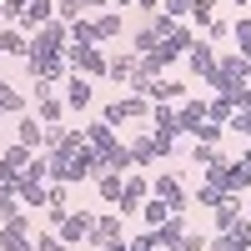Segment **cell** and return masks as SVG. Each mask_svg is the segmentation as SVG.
Masks as SVG:
<instances>
[{"instance_id": "49", "label": "cell", "mask_w": 251, "mask_h": 251, "mask_svg": "<svg viewBox=\"0 0 251 251\" xmlns=\"http://www.w3.org/2000/svg\"><path fill=\"white\" fill-rule=\"evenodd\" d=\"M246 211H251V201H246Z\"/></svg>"}, {"instance_id": "18", "label": "cell", "mask_w": 251, "mask_h": 251, "mask_svg": "<svg viewBox=\"0 0 251 251\" xmlns=\"http://www.w3.org/2000/svg\"><path fill=\"white\" fill-rule=\"evenodd\" d=\"M60 116H66V100H60L55 91L35 96V121H40V126H60Z\"/></svg>"}, {"instance_id": "1", "label": "cell", "mask_w": 251, "mask_h": 251, "mask_svg": "<svg viewBox=\"0 0 251 251\" xmlns=\"http://www.w3.org/2000/svg\"><path fill=\"white\" fill-rule=\"evenodd\" d=\"M251 80V55H241V50H226V55H216V75L206 80V91L211 96H231V91H241Z\"/></svg>"}, {"instance_id": "14", "label": "cell", "mask_w": 251, "mask_h": 251, "mask_svg": "<svg viewBox=\"0 0 251 251\" xmlns=\"http://www.w3.org/2000/svg\"><path fill=\"white\" fill-rule=\"evenodd\" d=\"M151 236H156V251H176V246H181V236H186V216H166Z\"/></svg>"}, {"instance_id": "13", "label": "cell", "mask_w": 251, "mask_h": 251, "mask_svg": "<svg viewBox=\"0 0 251 251\" xmlns=\"http://www.w3.org/2000/svg\"><path fill=\"white\" fill-rule=\"evenodd\" d=\"M106 75L116 80V86H131V80L141 75V60L126 50V55H106Z\"/></svg>"}, {"instance_id": "48", "label": "cell", "mask_w": 251, "mask_h": 251, "mask_svg": "<svg viewBox=\"0 0 251 251\" xmlns=\"http://www.w3.org/2000/svg\"><path fill=\"white\" fill-rule=\"evenodd\" d=\"M0 30H5V20H0Z\"/></svg>"}, {"instance_id": "5", "label": "cell", "mask_w": 251, "mask_h": 251, "mask_svg": "<svg viewBox=\"0 0 251 251\" xmlns=\"http://www.w3.org/2000/svg\"><path fill=\"white\" fill-rule=\"evenodd\" d=\"M141 116H151V100H141V96H116L106 111H100V121L106 126H121V121H141Z\"/></svg>"}, {"instance_id": "47", "label": "cell", "mask_w": 251, "mask_h": 251, "mask_svg": "<svg viewBox=\"0 0 251 251\" xmlns=\"http://www.w3.org/2000/svg\"><path fill=\"white\" fill-rule=\"evenodd\" d=\"M231 5H251V0H231Z\"/></svg>"}, {"instance_id": "46", "label": "cell", "mask_w": 251, "mask_h": 251, "mask_svg": "<svg viewBox=\"0 0 251 251\" xmlns=\"http://www.w3.org/2000/svg\"><path fill=\"white\" fill-rule=\"evenodd\" d=\"M241 161H246V166H251V141H246V151H241Z\"/></svg>"}, {"instance_id": "50", "label": "cell", "mask_w": 251, "mask_h": 251, "mask_svg": "<svg viewBox=\"0 0 251 251\" xmlns=\"http://www.w3.org/2000/svg\"><path fill=\"white\" fill-rule=\"evenodd\" d=\"M0 60H5V55H0Z\"/></svg>"}, {"instance_id": "45", "label": "cell", "mask_w": 251, "mask_h": 251, "mask_svg": "<svg viewBox=\"0 0 251 251\" xmlns=\"http://www.w3.org/2000/svg\"><path fill=\"white\" fill-rule=\"evenodd\" d=\"M126 5H131V0H106V10H126Z\"/></svg>"}, {"instance_id": "41", "label": "cell", "mask_w": 251, "mask_h": 251, "mask_svg": "<svg viewBox=\"0 0 251 251\" xmlns=\"http://www.w3.org/2000/svg\"><path fill=\"white\" fill-rule=\"evenodd\" d=\"M226 100H231V106H236V111H251V80H246V86H241V91H231V96H226Z\"/></svg>"}, {"instance_id": "31", "label": "cell", "mask_w": 251, "mask_h": 251, "mask_svg": "<svg viewBox=\"0 0 251 251\" xmlns=\"http://www.w3.org/2000/svg\"><path fill=\"white\" fill-rule=\"evenodd\" d=\"M156 46H161V40L151 35V25H146V30H136V35H131V55H136V60H141V55H151Z\"/></svg>"}, {"instance_id": "6", "label": "cell", "mask_w": 251, "mask_h": 251, "mask_svg": "<svg viewBox=\"0 0 251 251\" xmlns=\"http://www.w3.org/2000/svg\"><path fill=\"white\" fill-rule=\"evenodd\" d=\"M186 66H191V75H201V80H211L216 75V46L211 40H191V46H186Z\"/></svg>"}, {"instance_id": "36", "label": "cell", "mask_w": 251, "mask_h": 251, "mask_svg": "<svg viewBox=\"0 0 251 251\" xmlns=\"http://www.w3.org/2000/svg\"><path fill=\"white\" fill-rule=\"evenodd\" d=\"M226 136V126H216V121H201V131H196V141H206V146H216Z\"/></svg>"}, {"instance_id": "33", "label": "cell", "mask_w": 251, "mask_h": 251, "mask_svg": "<svg viewBox=\"0 0 251 251\" xmlns=\"http://www.w3.org/2000/svg\"><path fill=\"white\" fill-rule=\"evenodd\" d=\"M231 40L241 46V55H251V15H241V20H231Z\"/></svg>"}, {"instance_id": "8", "label": "cell", "mask_w": 251, "mask_h": 251, "mask_svg": "<svg viewBox=\"0 0 251 251\" xmlns=\"http://www.w3.org/2000/svg\"><path fill=\"white\" fill-rule=\"evenodd\" d=\"M46 20H55V0H30V5L15 15V30H20V35H35Z\"/></svg>"}, {"instance_id": "24", "label": "cell", "mask_w": 251, "mask_h": 251, "mask_svg": "<svg viewBox=\"0 0 251 251\" xmlns=\"http://www.w3.org/2000/svg\"><path fill=\"white\" fill-rule=\"evenodd\" d=\"M121 186H126V176H121V171L96 176V191H100V201H106V206H116V201H121Z\"/></svg>"}, {"instance_id": "32", "label": "cell", "mask_w": 251, "mask_h": 251, "mask_svg": "<svg viewBox=\"0 0 251 251\" xmlns=\"http://www.w3.org/2000/svg\"><path fill=\"white\" fill-rule=\"evenodd\" d=\"M111 136H116V126H106V121H91V126H86V146H91V151H96V146H106Z\"/></svg>"}, {"instance_id": "20", "label": "cell", "mask_w": 251, "mask_h": 251, "mask_svg": "<svg viewBox=\"0 0 251 251\" xmlns=\"http://www.w3.org/2000/svg\"><path fill=\"white\" fill-rule=\"evenodd\" d=\"M246 211H241V196H226L221 206H216V216H211V226L216 231H236V221H241Z\"/></svg>"}, {"instance_id": "12", "label": "cell", "mask_w": 251, "mask_h": 251, "mask_svg": "<svg viewBox=\"0 0 251 251\" xmlns=\"http://www.w3.org/2000/svg\"><path fill=\"white\" fill-rule=\"evenodd\" d=\"M91 221H96L91 211H71L66 221H60V241H66L71 251H75L80 241H91Z\"/></svg>"}, {"instance_id": "7", "label": "cell", "mask_w": 251, "mask_h": 251, "mask_svg": "<svg viewBox=\"0 0 251 251\" xmlns=\"http://www.w3.org/2000/svg\"><path fill=\"white\" fill-rule=\"evenodd\" d=\"M146 196H151V181H146V176H126V186H121V211L116 216H136L141 211V206H146Z\"/></svg>"}, {"instance_id": "43", "label": "cell", "mask_w": 251, "mask_h": 251, "mask_svg": "<svg viewBox=\"0 0 251 251\" xmlns=\"http://www.w3.org/2000/svg\"><path fill=\"white\" fill-rule=\"evenodd\" d=\"M131 5H136V10H151V15H156V10H161V0H131Z\"/></svg>"}, {"instance_id": "3", "label": "cell", "mask_w": 251, "mask_h": 251, "mask_svg": "<svg viewBox=\"0 0 251 251\" xmlns=\"http://www.w3.org/2000/svg\"><path fill=\"white\" fill-rule=\"evenodd\" d=\"M66 71L71 75H106V50H96V46H66Z\"/></svg>"}, {"instance_id": "38", "label": "cell", "mask_w": 251, "mask_h": 251, "mask_svg": "<svg viewBox=\"0 0 251 251\" xmlns=\"http://www.w3.org/2000/svg\"><path fill=\"white\" fill-rule=\"evenodd\" d=\"M176 251H206V236L201 231H191V226H186V236H181V246Z\"/></svg>"}, {"instance_id": "22", "label": "cell", "mask_w": 251, "mask_h": 251, "mask_svg": "<svg viewBox=\"0 0 251 251\" xmlns=\"http://www.w3.org/2000/svg\"><path fill=\"white\" fill-rule=\"evenodd\" d=\"M91 35H96V46H100V40H116V35H121V15H116V10L91 15Z\"/></svg>"}, {"instance_id": "42", "label": "cell", "mask_w": 251, "mask_h": 251, "mask_svg": "<svg viewBox=\"0 0 251 251\" xmlns=\"http://www.w3.org/2000/svg\"><path fill=\"white\" fill-rule=\"evenodd\" d=\"M25 5H30V0H0V20H15Z\"/></svg>"}, {"instance_id": "4", "label": "cell", "mask_w": 251, "mask_h": 251, "mask_svg": "<svg viewBox=\"0 0 251 251\" xmlns=\"http://www.w3.org/2000/svg\"><path fill=\"white\" fill-rule=\"evenodd\" d=\"M25 75L46 80V86H60L71 71H66V55H25Z\"/></svg>"}, {"instance_id": "39", "label": "cell", "mask_w": 251, "mask_h": 251, "mask_svg": "<svg viewBox=\"0 0 251 251\" xmlns=\"http://www.w3.org/2000/svg\"><path fill=\"white\" fill-rule=\"evenodd\" d=\"M226 35H231V20H211V25H206V40H211V46L226 40Z\"/></svg>"}, {"instance_id": "21", "label": "cell", "mask_w": 251, "mask_h": 251, "mask_svg": "<svg viewBox=\"0 0 251 251\" xmlns=\"http://www.w3.org/2000/svg\"><path fill=\"white\" fill-rule=\"evenodd\" d=\"M126 151H131V166H156L161 156H156V141H151V131H141L131 146H126Z\"/></svg>"}, {"instance_id": "16", "label": "cell", "mask_w": 251, "mask_h": 251, "mask_svg": "<svg viewBox=\"0 0 251 251\" xmlns=\"http://www.w3.org/2000/svg\"><path fill=\"white\" fill-rule=\"evenodd\" d=\"M176 55H181V50H176V46H166V40H161V46H156L151 55H141V75H146V80H156V75H161L166 66H171Z\"/></svg>"}, {"instance_id": "35", "label": "cell", "mask_w": 251, "mask_h": 251, "mask_svg": "<svg viewBox=\"0 0 251 251\" xmlns=\"http://www.w3.org/2000/svg\"><path fill=\"white\" fill-rule=\"evenodd\" d=\"M71 46H96V35H91V20H86V15L71 25Z\"/></svg>"}, {"instance_id": "9", "label": "cell", "mask_w": 251, "mask_h": 251, "mask_svg": "<svg viewBox=\"0 0 251 251\" xmlns=\"http://www.w3.org/2000/svg\"><path fill=\"white\" fill-rule=\"evenodd\" d=\"M201 121H206V100H201V96L176 100V136H181V131H186V136H196V131H201Z\"/></svg>"}, {"instance_id": "2", "label": "cell", "mask_w": 251, "mask_h": 251, "mask_svg": "<svg viewBox=\"0 0 251 251\" xmlns=\"http://www.w3.org/2000/svg\"><path fill=\"white\" fill-rule=\"evenodd\" d=\"M151 196L166 206V211H176V216H186V206H191V196H186V186L171 176V171H161V176H151Z\"/></svg>"}, {"instance_id": "19", "label": "cell", "mask_w": 251, "mask_h": 251, "mask_svg": "<svg viewBox=\"0 0 251 251\" xmlns=\"http://www.w3.org/2000/svg\"><path fill=\"white\" fill-rule=\"evenodd\" d=\"M15 196H20V211H46V181H25L20 176Z\"/></svg>"}, {"instance_id": "11", "label": "cell", "mask_w": 251, "mask_h": 251, "mask_svg": "<svg viewBox=\"0 0 251 251\" xmlns=\"http://www.w3.org/2000/svg\"><path fill=\"white\" fill-rule=\"evenodd\" d=\"M96 156H100V171H131V151H126V141L121 136H111L106 146H96Z\"/></svg>"}, {"instance_id": "23", "label": "cell", "mask_w": 251, "mask_h": 251, "mask_svg": "<svg viewBox=\"0 0 251 251\" xmlns=\"http://www.w3.org/2000/svg\"><path fill=\"white\" fill-rule=\"evenodd\" d=\"M25 50H30V35H20L15 25L0 30V55H20V60H25Z\"/></svg>"}, {"instance_id": "44", "label": "cell", "mask_w": 251, "mask_h": 251, "mask_svg": "<svg viewBox=\"0 0 251 251\" xmlns=\"http://www.w3.org/2000/svg\"><path fill=\"white\" fill-rule=\"evenodd\" d=\"M80 10H106V0H80Z\"/></svg>"}, {"instance_id": "17", "label": "cell", "mask_w": 251, "mask_h": 251, "mask_svg": "<svg viewBox=\"0 0 251 251\" xmlns=\"http://www.w3.org/2000/svg\"><path fill=\"white\" fill-rule=\"evenodd\" d=\"M60 100H66V111H86L91 106V80L86 75H66V96Z\"/></svg>"}, {"instance_id": "40", "label": "cell", "mask_w": 251, "mask_h": 251, "mask_svg": "<svg viewBox=\"0 0 251 251\" xmlns=\"http://www.w3.org/2000/svg\"><path fill=\"white\" fill-rule=\"evenodd\" d=\"M35 251H71L60 236H50V231H40V241H35Z\"/></svg>"}, {"instance_id": "25", "label": "cell", "mask_w": 251, "mask_h": 251, "mask_svg": "<svg viewBox=\"0 0 251 251\" xmlns=\"http://www.w3.org/2000/svg\"><path fill=\"white\" fill-rule=\"evenodd\" d=\"M191 201H196V206H206V211H216V206L226 201V191H221V186H211V181H201L196 191H191Z\"/></svg>"}, {"instance_id": "34", "label": "cell", "mask_w": 251, "mask_h": 251, "mask_svg": "<svg viewBox=\"0 0 251 251\" xmlns=\"http://www.w3.org/2000/svg\"><path fill=\"white\" fill-rule=\"evenodd\" d=\"M20 211V196H15V186H5V181H0V221H10Z\"/></svg>"}, {"instance_id": "26", "label": "cell", "mask_w": 251, "mask_h": 251, "mask_svg": "<svg viewBox=\"0 0 251 251\" xmlns=\"http://www.w3.org/2000/svg\"><path fill=\"white\" fill-rule=\"evenodd\" d=\"M231 116H236V106H231V100H226V96H211V100H206V121H216V126H226Z\"/></svg>"}, {"instance_id": "37", "label": "cell", "mask_w": 251, "mask_h": 251, "mask_svg": "<svg viewBox=\"0 0 251 251\" xmlns=\"http://www.w3.org/2000/svg\"><path fill=\"white\" fill-rule=\"evenodd\" d=\"M206 251H236V236H231V231H216V236H206Z\"/></svg>"}, {"instance_id": "10", "label": "cell", "mask_w": 251, "mask_h": 251, "mask_svg": "<svg viewBox=\"0 0 251 251\" xmlns=\"http://www.w3.org/2000/svg\"><path fill=\"white\" fill-rule=\"evenodd\" d=\"M116 241H126V236H121V216H116V211L96 216V221H91V246L106 251V246H116Z\"/></svg>"}, {"instance_id": "27", "label": "cell", "mask_w": 251, "mask_h": 251, "mask_svg": "<svg viewBox=\"0 0 251 251\" xmlns=\"http://www.w3.org/2000/svg\"><path fill=\"white\" fill-rule=\"evenodd\" d=\"M191 161H196V166H201V171H211V166H221V161H226V156H221V151H216V146H206V141H196V146H191Z\"/></svg>"}, {"instance_id": "15", "label": "cell", "mask_w": 251, "mask_h": 251, "mask_svg": "<svg viewBox=\"0 0 251 251\" xmlns=\"http://www.w3.org/2000/svg\"><path fill=\"white\" fill-rule=\"evenodd\" d=\"M15 146H25V151H46V126H40L35 116H20V126H15Z\"/></svg>"}, {"instance_id": "28", "label": "cell", "mask_w": 251, "mask_h": 251, "mask_svg": "<svg viewBox=\"0 0 251 251\" xmlns=\"http://www.w3.org/2000/svg\"><path fill=\"white\" fill-rule=\"evenodd\" d=\"M141 216H146V231H156V226H161L166 216H176V211H166V206H161L156 196H146V206H141Z\"/></svg>"}, {"instance_id": "29", "label": "cell", "mask_w": 251, "mask_h": 251, "mask_svg": "<svg viewBox=\"0 0 251 251\" xmlns=\"http://www.w3.org/2000/svg\"><path fill=\"white\" fill-rule=\"evenodd\" d=\"M151 131H171L176 136V106H151Z\"/></svg>"}, {"instance_id": "30", "label": "cell", "mask_w": 251, "mask_h": 251, "mask_svg": "<svg viewBox=\"0 0 251 251\" xmlns=\"http://www.w3.org/2000/svg\"><path fill=\"white\" fill-rule=\"evenodd\" d=\"M186 15H191L196 25L206 30V25H211V20H216V0H191V10H186Z\"/></svg>"}]
</instances>
